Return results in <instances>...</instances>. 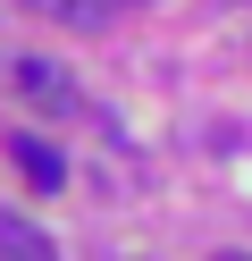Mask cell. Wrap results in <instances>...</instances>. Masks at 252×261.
I'll use <instances>...</instances> for the list:
<instances>
[{
    "label": "cell",
    "mask_w": 252,
    "mask_h": 261,
    "mask_svg": "<svg viewBox=\"0 0 252 261\" xmlns=\"http://www.w3.org/2000/svg\"><path fill=\"white\" fill-rule=\"evenodd\" d=\"M0 261H59V253H50V236H42L34 219L0 211Z\"/></svg>",
    "instance_id": "3"
},
{
    "label": "cell",
    "mask_w": 252,
    "mask_h": 261,
    "mask_svg": "<svg viewBox=\"0 0 252 261\" xmlns=\"http://www.w3.org/2000/svg\"><path fill=\"white\" fill-rule=\"evenodd\" d=\"M25 9H42V17H59V25H109L134 0H25Z\"/></svg>",
    "instance_id": "4"
},
{
    "label": "cell",
    "mask_w": 252,
    "mask_h": 261,
    "mask_svg": "<svg viewBox=\"0 0 252 261\" xmlns=\"http://www.w3.org/2000/svg\"><path fill=\"white\" fill-rule=\"evenodd\" d=\"M9 152H17V177H25V186H34V194H59V186H67V160H59V152H50V143H42V135H17V143H9Z\"/></svg>",
    "instance_id": "2"
},
{
    "label": "cell",
    "mask_w": 252,
    "mask_h": 261,
    "mask_svg": "<svg viewBox=\"0 0 252 261\" xmlns=\"http://www.w3.org/2000/svg\"><path fill=\"white\" fill-rule=\"evenodd\" d=\"M210 261H252V253H210Z\"/></svg>",
    "instance_id": "5"
},
{
    "label": "cell",
    "mask_w": 252,
    "mask_h": 261,
    "mask_svg": "<svg viewBox=\"0 0 252 261\" xmlns=\"http://www.w3.org/2000/svg\"><path fill=\"white\" fill-rule=\"evenodd\" d=\"M9 76H17V93H25L34 110H76V85H67L59 59H17Z\"/></svg>",
    "instance_id": "1"
}]
</instances>
